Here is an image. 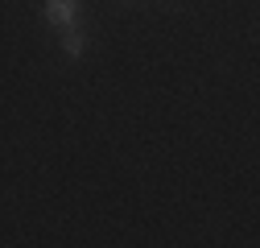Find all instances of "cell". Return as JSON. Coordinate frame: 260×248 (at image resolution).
I'll list each match as a JSON object with an SVG mask.
<instances>
[{"label":"cell","instance_id":"6da1fadb","mask_svg":"<svg viewBox=\"0 0 260 248\" xmlns=\"http://www.w3.org/2000/svg\"><path fill=\"white\" fill-rule=\"evenodd\" d=\"M46 17L54 29H71L75 25V0H46Z\"/></svg>","mask_w":260,"mask_h":248},{"label":"cell","instance_id":"7a4b0ae2","mask_svg":"<svg viewBox=\"0 0 260 248\" xmlns=\"http://www.w3.org/2000/svg\"><path fill=\"white\" fill-rule=\"evenodd\" d=\"M58 34H62V50H67L71 58H79V54H83V34H79L75 25H71V29H58Z\"/></svg>","mask_w":260,"mask_h":248}]
</instances>
